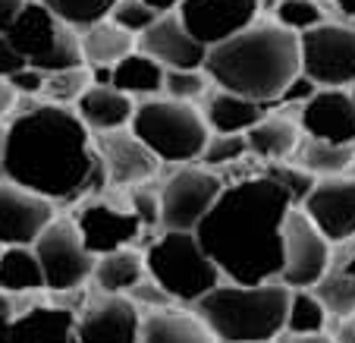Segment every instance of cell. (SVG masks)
<instances>
[{
  "instance_id": "e0dca14e",
  "label": "cell",
  "mask_w": 355,
  "mask_h": 343,
  "mask_svg": "<svg viewBox=\"0 0 355 343\" xmlns=\"http://www.w3.org/2000/svg\"><path fill=\"white\" fill-rule=\"evenodd\" d=\"M51 221L54 202L10 180H0V246H32Z\"/></svg>"
},
{
  "instance_id": "b9f144b4",
  "label": "cell",
  "mask_w": 355,
  "mask_h": 343,
  "mask_svg": "<svg viewBox=\"0 0 355 343\" xmlns=\"http://www.w3.org/2000/svg\"><path fill=\"white\" fill-rule=\"evenodd\" d=\"M10 85L16 88L19 98H41V85H44V73L35 67H22L13 76H7Z\"/></svg>"
},
{
  "instance_id": "ffe728a7",
  "label": "cell",
  "mask_w": 355,
  "mask_h": 343,
  "mask_svg": "<svg viewBox=\"0 0 355 343\" xmlns=\"http://www.w3.org/2000/svg\"><path fill=\"white\" fill-rule=\"evenodd\" d=\"M311 290L324 303L327 315L334 318L355 315V236L330 246V262Z\"/></svg>"
},
{
  "instance_id": "c3c4849f",
  "label": "cell",
  "mask_w": 355,
  "mask_h": 343,
  "mask_svg": "<svg viewBox=\"0 0 355 343\" xmlns=\"http://www.w3.org/2000/svg\"><path fill=\"white\" fill-rule=\"evenodd\" d=\"M336 10L343 13V19H349V22H355V0H330Z\"/></svg>"
},
{
  "instance_id": "5bb4252c",
  "label": "cell",
  "mask_w": 355,
  "mask_h": 343,
  "mask_svg": "<svg viewBox=\"0 0 355 343\" xmlns=\"http://www.w3.org/2000/svg\"><path fill=\"white\" fill-rule=\"evenodd\" d=\"M104 180L114 186H139L157 174V158L129 126L110 133H92Z\"/></svg>"
},
{
  "instance_id": "8d00e7d4",
  "label": "cell",
  "mask_w": 355,
  "mask_h": 343,
  "mask_svg": "<svg viewBox=\"0 0 355 343\" xmlns=\"http://www.w3.org/2000/svg\"><path fill=\"white\" fill-rule=\"evenodd\" d=\"M211 88L205 69H164V94L176 101H198Z\"/></svg>"
},
{
  "instance_id": "bcb514c9",
  "label": "cell",
  "mask_w": 355,
  "mask_h": 343,
  "mask_svg": "<svg viewBox=\"0 0 355 343\" xmlns=\"http://www.w3.org/2000/svg\"><path fill=\"white\" fill-rule=\"evenodd\" d=\"M283 343H334V337H327L324 331H318V334H289Z\"/></svg>"
},
{
  "instance_id": "8992f818",
  "label": "cell",
  "mask_w": 355,
  "mask_h": 343,
  "mask_svg": "<svg viewBox=\"0 0 355 343\" xmlns=\"http://www.w3.org/2000/svg\"><path fill=\"white\" fill-rule=\"evenodd\" d=\"M145 274L167 290L173 303H198L220 283V271L192 230H164L145 249Z\"/></svg>"
},
{
  "instance_id": "11a10c76",
  "label": "cell",
  "mask_w": 355,
  "mask_h": 343,
  "mask_svg": "<svg viewBox=\"0 0 355 343\" xmlns=\"http://www.w3.org/2000/svg\"><path fill=\"white\" fill-rule=\"evenodd\" d=\"M349 170H352V176H355V158H352V167H349Z\"/></svg>"
},
{
  "instance_id": "8fae6325",
  "label": "cell",
  "mask_w": 355,
  "mask_h": 343,
  "mask_svg": "<svg viewBox=\"0 0 355 343\" xmlns=\"http://www.w3.org/2000/svg\"><path fill=\"white\" fill-rule=\"evenodd\" d=\"M330 262V240L302 208H289L283 221V265L277 281L289 290H311Z\"/></svg>"
},
{
  "instance_id": "f6af8a7d",
  "label": "cell",
  "mask_w": 355,
  "mask_h": 343,
  "mask_svg": "<svg viewBox=\"0 0 355 343\" xmlns=\"http://www.w3.org/2000/svg\"><path fill=\"white\" fill-rule=\"evenodd\" d=\"M22 3H26V0H0V32H7V28L13 26V19L19 16Z\"/></svg>"
},
{
  "instance_id": "d590c367",
  "label": "cell",
  "mask_w": 355,
  "mask_h": 343,
  "mask_svg": "<svg viewBox=\"0 0 355 343\" xmlns=\"http://www.w3.org/2000/svg\"><path fill=\"white\" fill-rule=\"evenodd\" d=\"M274 22H280L289 32L302 35V32H309V28H315L318 22H324V3H318V0H277Z\"/></svg>"
},
{
  "instance_id": "5b68a950",
  "label": "cell",
  "mask_w": 355,
  "mask_h": 343,
  "mask_svg": "<svg viewBox=\"0 0 355 343\" xmlns=\"http://www.w3.org/2000/svg\"><path fill=\"white\" fill-rule=\"evenodd\" d=\"M129 129L155 151L157 161L167 164H189L198 161L211 129L201 117V110L192 101H176V98H141L132 110Z\"/></svg>"
},
{
  "instance_id": "e575fe53",
  "label": "cell",
  "mask_w": 355,
  "mask_h": 343,
  "mask_svg": "<svg viewBox=\"0 0 355 343\" xmlns=\"http://www.w3.org/2000/svg\"><path fill=\"white\" fill-rule=\"evenodd\" d=\"M261 174L270 176V180L289 195L293 208H299V205L305 202V195L311 192V186H315V180H318V176H311L309 170H302L299 164H293V161H268V167H264Z\"/></svg>"
},
{
  "instance_id": "60d3db41",
  "label": "cell",
  "mask_w": 355,
  "mask_h": 343,
  "mask_svg": "<svg viewBox=\"0 0 355 343\" xmlns=\"http://www.w3.org/2000/svg\"><path fill=\"white\" fill-rule=\"evenodd\" d=\"M315 92H318V85L299 69V73L289 79V85L280 92V98H277V108H295V110H299V104H305Z\"/></svg>"
},
{
  "instance_id": "ba28073f",
  "label": "cell",
  "mask_w": 355,
  "mask_h": 343,
  "mask_svg": "<svg viewBox=\"0 0 355 343\" xmlns=\"http://www.w3.org/2000/svg\"><path fill=\"white\" fill-rule=\"evenodd\" d=\"M299 69L318 88H349L355 82V26L318 22L299 35Z\"/></svg>"
},
{
  "instance_id": "d6986e66",
  "label": "cell",
  "mask_w": 355,
  "mask_h": 343,
  "mask_svg": "<svg viewBox=\"0 0 355 343\" xmlns=\"http://www.w3.org/2000/svg\"><path fill=\"white\" fill-rule=\"evenodd\" d=\"M76 227H79L85 249L94 258L104 252L123 249V246H132L145 230L139 217L132 215V208H120L110 202H85L76 215Z\"/></svg>"
},
{
  "instance_id": "f35d334b",
  "label": "cell",
  "mask_w": 355,
  "mask_h": 343,
  "mask_svg": "<svg viewBox=\"0 0 355 343\" xmlns=\"http://www.w3.org/2000/svg\"><path fill=\"white\" fill-rule=\"evenodd\" d=\"M129 208L141 221V227H155V224H161V192L148 189L145 183L129 186Z\"/></svg>"
},
{
  "instance_id": "f907efd6",
  "label": "cell",
  "mask_w": 355,
  "mask_h": 343,
  "mask_svg": "<svg viewBox=\"0 0 355 343\" xmlns=\"http://www.w3.org/2000/svg\"><path fill=\"white\" fill-rule=\"evenodd\" d=\"M148 7H155L157 13H170V10L180 7V0H145Z\"/></svg>"
},
{
  "instance_id": "f546056e",
  "label": "cell",
  "mask_w": 355,
  "mask_h": 343,
  "mask_svg": "<svg viewBox=\"0 0 355 343\" xmlns=\"http://www.w3.org/2000/svg\"><path fill=\"white\" fill-rule=\"evenodd\" d=\"M355 158V145H340V142H324V139H311L302 135L295 155L289 158L293 164H299L302 170H309L311 176H340L352 167Z\"/></svg>"
},
{
  "instance_id": "1f68e13d",
  "label": "cell",
  "mask_w": 355,
  "mask_h": 343,
  "mask_svg": "<svg viewBox=\"0 0 355 343\" xmlns=\"http://www.w3.org/2000/svg\"><path fill=\"white\" fill-rule=\"evenodd\" d=\"M38 3H44L63 26L79 32V28H88L94 22L107 19L116 0H38Z\"/></svg>"
},
{
  "instance_id": "d4e9b609",
  "label": "cell",
  "mask_w": 355,
  "mask_h": 343,
  "mask_svg": "<svg viewBox=\"0 0 355 343\" xmlns=\"http://www.w3.org/2000/svg\"><path fill=\"white\" fill-rule=\"evenodd\" d=\"M76 324V312L63 306H38L19 318H10L13 343H69Z\"/></svg>"
},
{
  "instance_id": "7c38bea8",
  "label": "cell",
  "mask_w": 355,
  "mask_h": 343,
  "mask_svg": "<svg viewBox=\"0 0 355 343\" xmlns=\"http://www.w3.org/2000/svg\"><path fill=\"white\" fill-rule=\"evenodd\" d=\"M176 16L198 44L214 47L261 16V0H180Z\"/></svg>"
},
{
  "instance_id": "7402d4cb",
  "label": "cell",
  "mask_w": 355,
  "mask_h": 343,
  "mask_svg": "<svg viewBox=\"0 0 355 343\" xmlns=\"http://www.w3.org/2000/svg\"><path fill=\"white\" fill-rule=\"evenodd\" d=\"M302 142V126L295 120L293 108H283L280 114H264L255 126L245 133L248 155L258 161H289Z\"/></svg>"
},
{
  "instance_id": "603a6c76",
  "label": "cell",
  "mask_w": 355,
  "mask_h": 343,
  "mask_svg": "<svg viewBox=\"0 0 355 343\" xmlns=\"http://www.w3.org/2000/svg\"><path fill=\"white\" fill-rule=\"evenodd\" d=\"M264 114H268V104H258L252 98L227 92V88H214V92L205 94V110H201L211 133H239V135H245Z\"/></svg>"
},
{
  "instance_id": "44dd1931",
  "label": "cell",
  "mask_w": 355,
  "mask_h": 343,
  "mask_svg": "<svg viewBox=\"0 0 355 343\" xmlns=\"http://www.w3.org/2000/svg\"><path fill=\"white\" fill-rule=\"evenodd\" d=\"M76 117L88 126V133H110L129 126L135 110V98L116 85H88L73 104Z\"/></svg>"
},
{
  "instance_id": "9c48e42d",
  "label": "cell",
  "mask_w": 355,
  "mask_h": 343,
  "mask_svg": "<svg viewBox=\"0 0 355 343\" xmlns=\"http://www.w3.org/2000/svg\"><path fill=\"white\" fill-rule=\"evenodd\" d=\"M32 249L41 262L44 290H54V293H73L94 271V256L85 249L76 221H67V217H54L35 236Z\"/></svg>"
},
{
  "instance_id": "52a82bcc",
  "label": "cell",
  "mask_w": 355,
  "mask_h": 343,
  "mask_svg": "<svg viewBox=\"0 0 355 343\" xmlns=\"http://www.w3.org/2000/svg\"><path fill=\"white\" fill-rule=\"evenodd\" d=\"M13 47L28 60V67L41 69V73H60L69 67H82V47L79 32L63 26L44 3L38 0H26L13 26L7 28Z\"/></svg>"
},
{
  "instance_id": "db71d44e",
  "label": "cell",
  "mask_w": 355,
  "mask_h": 343,
  "mask_svg": "<svg viewBox=\"0 0 355 343\" xmlns=\"http://www.w3.org/2000/svg\"><path fill=\"white\" fill-rule=\"evenodd\" d=\"M349 94H352V101H355V82H352V85H349Z\"/></svg>"
},
{
  "instance_id": "9f6ffc18",
  "label": "cell",
  "mask_w": 355,
  "mask_h": 343,
  "mask_svg": "<svg viewBox=\"0 0 355 343\" xmlns=\"http://www.w3.org/2000/svg\"><path fill=\"white\" fill-rule=\"evenodd\" d=\"M318 3H330V0H318Z\"/></svg>"
},
{
  "instance_id": "83f0119b",
  "label": "cell",
  "mask_w": 355,
  "mask_h": 343,
  "mask_svg": "<svg viewBox=\"0 0 355 343\" xmlns=\"http://www.w3.org/2000/svg\"><path fill=\"white\" fill-rule=\"evenodd\" d=\"M92 277H94L101 293H123V296H126L129 290L145 277V256L129 249V246L114 249V252H104V256L94 258Z\"/></svg>"
},
{
  "instance_id": "ee69618b",
  "label": "cell",
  "mask_w": 355,
  "mask_h": 343,
  "mask_svg": "<svg viewBox=\"0 0 355 343\" xmlns=\"http://www.w3.org/2000/svg\"><path fill=\"white\" fill-rule=\"evenodd\" d=\"M16 98H19V94H16L13 85H10V79H3V76H0V117L13 114V110H16Z\"/></svg>"
},
{
  "instance_id": "680465c9",
  "label": "cell",
  "mask_w": 355,
  "mask_h": 343,
  "mask_svg": "<svg viewBox=\"0 0 355 343\" xmlns=\"http://www.w3.org/2000/svg\"><path fill=\"white\" fill-rule=\"evenodd\" d=\"M352 26H355V22H352Z\"/></svg>"
},
{
  "instance_id": "ab89813d",
  "label": "cell",
  "mask_w": 355,
  "mask_h": 343,
  "mask_svg": "<svg viewBox=\"0 0 355 343\" xmlns=\"http://www.w3.org/2000/svg\"><path fill=\"white\" fill-rule=\"evenodd\" d=\"M126 296L132 299L135 306H151V309H155V312H157V309H167V306H173V296H170V293L161 287V283H155V281H151V277H148V274L141 277V281L135 283L132 290H129Z\"/></svg>"
},
{
  "instance_id": "7a4b0ae2",
  "label": "cell",
  "mask_w": 355,
  "mask_h": 343,
  "mask_svg": "<svg viewBox=\"0 0 355 343\" xmlns=\"http://www.w3.org/2000/svg\"><path fill=\"white\" fill-rule=\"evenodd\" d=\"M289 208V195L270 176L255 174L223 186L192 233L220 277L233 283H268L280 277L283 221Z\"/></svg>"
},
{
  "instance_id": "816d5d0a",
  "label": "cell",
  "mask_w": 355,
  "mask_h": 343,
  "mask_svg": "<svg viewBox=\"0 0 355 343\" xmlns=\"http://www.w3.org/2000/svg\"><path fill=\"white\" fill-rule=\"evenodd\" d=\"M0 343H13L10 340V321H0Z\"/></svg>"
},
{
  "instance_id": "836d02e7",
  "label": "cell",
  "mask_w": 355,
  "mask_h": 343,
  "mask_svg": "<svg viewBox=\"0 0 355 343\" xmlns=\"http://www.w3.org/2000/svg\"><path fill=\"white\" fill-rule=\"evenodd\" d=\"M242 158H248V145L245 135L239 133H211L205 149L198 155V164L208 170H223L230 164H239Z\"/></svg>"
},
{
  "instance_id": "4fadbf2b",
  "label": "cell",
  "mask_w": 355,
  "mask_h": 343,
  "mask_svg": "<svg viewBox=\"0 0 355 343\" xmlns=\"http://www.w3.org/2000/svg\"><path fill=\"white\" fill-rule=\"evenodd\" d=\"M139 306L123 293H101L82 309L69 343H139Z\"/></svg>"
},
{
  "instance_id": "6f0895ef",
  "label": "cell",
  "mask_w": 355,
  "mask_h": 343,
  "mask_svg": "<svg viewBox=\"0 0 355 343\" xmlns=\"http://www.w3.org/2000/svg\"><path fill=\"white\" fill-rule=\"evenodd\" d=\"M352 324H355V315H352Z\"/></svg>"
},
{
  "instance_id": "7dc6e473",
  "label": "cell",
  "mask_w": 355,
  "mask_h": 343,
  "mask_svg": "<svg viewBox=\"0 0 355 343\" xmlns=\"http://www.w3.org/2000/svg\"><path fill=\"white\" fill-rule=\"evenodd\" d=\"M334 343H355V324H352V318H340V331H336Z\"/></svg>"
},
{
  "instance_id": "ac0fdd59",
  "label": "cell",
  "mask_w": 355,
  "mask_h": 343,
  "mask_svg": "<svg viewBox=\"0 0 355 343\" xmlns=\"http://www.w3.org/2000/svg\"><path fill=\"white\" fill-rule=\"evenodd\" d=\"M302 133L311 139L355 145V101L349 88H318L295 110Z\"/></svg>"
},
{
  "instance_id": "4dcf8cb0",
  "label": "cell",
  "mask_w": 355,
  "mask_h": 343,
  "mask_svg": "<svg viewBox=\"0 0 355 343\" xmlns=\"http://www.w3.org/2000/svg\"><path fill=\"white\" fill-rule=\"evenodd\" d=\"M324 328H327V309L315 296V290H289L283 331H289V334H318Z\"/></svg>"
},
{
  "instance_id": "2e32d148",
  "label": "cell",
  "mask_w": 355,
  "mask_h": 343,
  "mask_svg": "<svg viewBox=\"0 0 355 343\" xmlns=\"http://www.w3.org/2000/svg\"><path fill=\"white\" fill-rule=\"evenodd\" d=\"M135 47L141 54L155 57L164 69H201L208 47L189 35V28L182 26V19L176 16V10L170 13H157V19L135 35Z\"/></svg>"
},
{
  "instance_id": "9a60e30c",
  "label": "cell",
  "mask_w": 355,
  "mask_h": 343,
  "mask_svg": "<svg viewBox=\"0 0 355 343\" xmlns=\"http://www.w3.org/2000/svg\"><path fill=\"white\" fill-rule=\"evenodd\" d=\"M309 221L334 242L355 236V176H321L299 205Z\"/></svg>"
},
{
  "instance_id": "f1b7e54d",
  "label": "cell",
  "mask_w": 355,
  "mask_h": 343,
  "mask_svg": "<svg viewBox=\"0 0 355 343\" xmlns=\"http://www.w3.org/2000/svg\"><path fill=\"white\" fill-rule=\"evenodd\" d=\"M0 290L10 296L44 290L41 262L32 246H0Z\"/></svg>"
},
{
  "instance_id": "f5cc1de1",
  "label": "cell",
  "mask_w": 355,
  "mask_h": 343,
  "mask_svg": "<svg viewBox=\"0 0 355 343\" xmlns=\"http://www.w3.org/2000/svg\"><path fill=\"white\" fill-rule=\"evenodd\" d=\"M0 180H3V126H0Z\"/></svg>"
},
{
  "instance_id": "7bdbcfd3",
  "label": "cell",
  "mask_w": 355,
  "mask_h": 343,
  "mask_svg": "<svg viewBox=\"0 0 355 343\" xmlns=\"http://www.w3.org/2000/svg\"><path fill=\"white\" fill-rule=\"evenodd\" d=\"M22 67H28V60L13 47V41L0 32V76L7 79V76H13L16 69H22Z\"/></svg>"
},
{
  "instance_id": "30bf717a",
  "label": "cell",
  "mask_w": 355,
  "mask_h": 343,
  "mask_svg": "<svg viewBox=\"0 0 355 343\" xmlns=\"http://www.w3.org/2000/svg\"><path fill=\"white\" fill-rule=\"evenodd\" d=\"M220 192L223 180L217 170H208L201 164H182L161 186V227L195 230Z\"/></svg>"
},
{
  "instance_id": "681fc988",
  "label": "cell",
  "mask_w": 355,
  "mask_h": 343,
  "mask_svg": "<svg viewBox=\"0 0 355 343\" xmlns=\"http://www.w3.org/2000/svg\"><path fill=\"white\" fill-rule=\"evenodd\" d=\"M13 318V303H10V293L0 290V321H10Z\"/></svg>"
},
{
  "instance_id": "3957f363",
  "label": "cell",
  "mask_w": 355,
  "mask_h": 343,
  "mask_svg": "<svg viewBox=\"0 0 355 343\" xmlns=\"http://www.w3.org/2000/svg\"><path fill=\"white\" fill-rule=\"evenodd\" d=\"M201 69L208 73L211 85L270 108L299 73V35L280 22L255 19L227 41L208 47Z\"/></svg>"
},
{
  "instance_id": "4316f807",
  "label": "cell",
  "mask_w": 355,
  "mask_h": 343,
  "mask_svg": "<svg viewBox=\"0 0 355 343\" xmlns=\"http://www.w3.org/2000/svg\"><path fill=\"white\" fill-rule=\"evenodd\" d=\"M110 85H116L120 92L132 94V98H151V94L164 92V67L155 57H148L139 47H132L126 57H120L114 63Z\"/></svg>"
},
{
  "instance_id": "277c9868",
  "label": "cell",
  "mask_w": 355,
  "mask_h": 343,
  "mask_svg": "<svg viewBox=\"0 0 355 343\" xmlns=\"http://www.w3.org/2000/svg\"><path fill=\"white\" fill-rule=\"evenodd\" d=\"M195 306V315L220 343H274L283 334L289 287L268 283H217Z\"/></svg>"
},
{
  "instance_id": "d6a6232c",
  "label": "cell",
  "mask_w": 355,
  "mask_h": 343,
  "mask_svg": "<svg viewBox=\"0 0 355 343\" xmlns=\"http://www.w3.org/2000/svg\"><path fill=\"white\" fill-rule=\"evenodd\" d=\"M92 85V73L88 67H69V69H60V73H47L44 76V85H41V98L51 104H67L73 108L76 98H79L85 88Z\"/></svg>"
},
{
  "instance_id": "74e56055",
  "label": "cell",
  "mask_w": 355,
  "mask_h": 343,
  "mask_svg": "<svg viewBox=\"0 0 355 343\" xmlns=\"http://www.w3.org/2000/svg\"><path fill=\"white\" fill-rule=\"evenodd\" d=\"M107 19H114L116 26L126 28V32L139 35V32H145V28L157 19V10L148 7L145 0H116Z\"/></svg>"
},
{
  "instance_id": "484cf974",
  "label": "cell",
  "mask_w": 355,
  "mask_h": 343,
  "mask_svg": "<svg viewBox=\"0 0 355 343\" xmlns=\"http://www.w3.org/2000/svg\"><path fill=\"white\" fill-rule=\"evenodd\" d=\"M79 47L85 67H114L135 47V35L120 28L114 19H101L88 28H79Z\"/></svg>"
},
{
  "instance_id": "cb8c5ba5",
  "label": "cell",
  "mask_w": 355,
  "mask_h": 343,
  "mask_svg": "<svg viewBox=\"0 0 355 343\" xmlns=\"http://www.w3.org/2000/svg\"><path fill=\"white\" fill-rule=\"evenodd\" d=\"M139 343H220L198 315L189 312H148L141 315Z\"/></svg>"
},
{
  "instance_id": "6da1fadb",
  "label": "cell",
  "mask_w": 355,
  "mask_h": 343,
  "mask_svg": "<svg viewBox=\"0 0 355 343\" xmlns=\"http://www.w3.org/2000/svg\"><path fill=\"white\" fill-rule=\"evenodd\" d=\"M3 180L47 202H76L104 183V170L76 110L41 101L3 126Z\"/></svg>"
}]
</instances>
